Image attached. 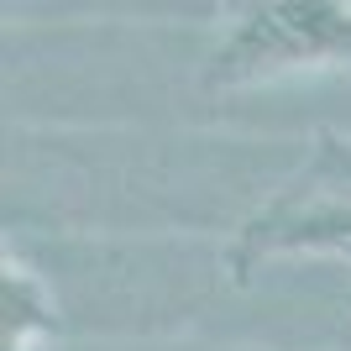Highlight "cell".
I'll use <instances>...</instances> for the list:
<instances>
[{
	"instance_id": "6da1fadb",
	"label": "cell",
	"mask_w": 351,
	"mask_h": 351,
	"mask_svg": "<svg viewBox=\"0 0 351 351\" xmlns=\"http://www.w3.org/2000/svg\"><path fill=\"white\" fill-rule=\"evenodd\" d=\"M351 63V0H247L210 53V89Z\"/></svg>"
},
{
	"instance_id": "7a4b0ae2",
	"label": "cell",
	"mask_w": 351,
	"mask_h": 351,
	"mask_svg": "<svg viewBox=\"0 0 351 351\" xmlns=\"http://www.w3.org/2000/svg\"><path fill=\"white\" fill-rule=\"evenodd\" d=\"M289 252H351V199L273 205L236 236L231 267H252L263 257H289Z\"/></svg>"
},
{
	"instance_id": "3957f363",
	"label": "cell",
	"mask_w": 351,
	"mask_h": 351,
	"mask_svg": "<svg viewBox=\"0 0 351 351\" xmlns=\"http://www.w3.org/2000/svg\"><path fill=\"white\" fill-rule=\"evenodd\" d=\"M58 330L53 289L21 252L5 247V351H43Z\"/></svg>"
}]
</instances>
